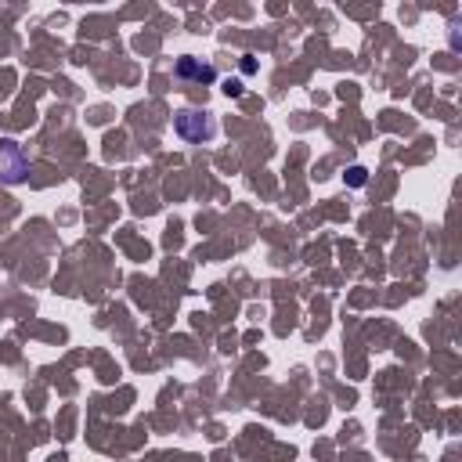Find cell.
Here are the masks:
<instances>
[{
  "label": "cell",
  "instance_id": "obj_1",
  "mask_svg": "<svg viewBox=\"0 0 462 462\" xmlns=\"http://www.w3.org/2000/svg\"><path fill=\"white\" fill-rule=\"evenodd\" d=\"M177 130L181 137H188V141H206V137H213V119L209 116H199V112H181L177 116Z\"/></svg>",
  "mask_w": 462,
  "mask_h": 462
},
{
  "label": "cell",
  "instance_id": "obj_2",
  "mask_svg": "<svg viewBox=\"0 0 462 462\" xmlns=\"http://www.w3.org/2000/svg\"><path fill=\"white\" fill-rule=\"evenodd\" d=\"M177 76H181V80L213 83V80H217V69L209 65V62H199V58H181V62H177Z\"/></svg>",
  "mask_w": 462,
  "mask_h": 462
}]
</instances>
